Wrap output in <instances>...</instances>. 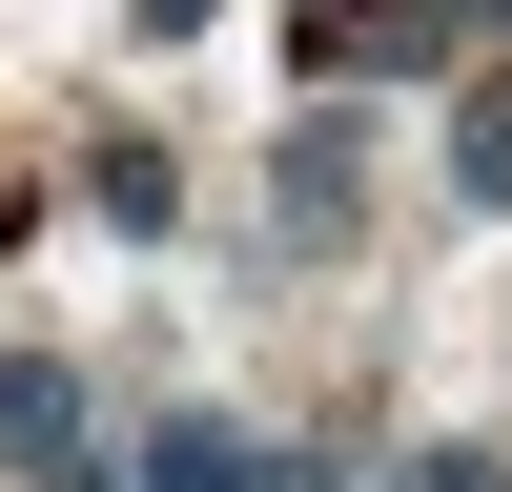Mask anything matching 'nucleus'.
<instances>
[{"instance_id":"1","label":"nucleus","mask_w":512,"mask_h":492,"mask_svg":"<svg viewBox=\"0 0 512 492\" xmlns=\"http://www.w3.org/2000/svg\"><path fill=\"white\" fill-rule=\"evenodd\" d=\"M0 472H21V492H103V472H82V369H0Z\"/></svg>"},{"instance_id":"2","label":"nucleus","mask_w":512,"mask_h":492,"mask_svg":"<svg viewBox=\"0 0 512 492\" xmlns=\"http://www.w3.org/2000/svg\"><path fill=\"white\" fill-rule=\"evenodd\" d=\"M349 164H369L349 123H287V185H267V226H287V246H349V205H369Z\"/></svg>"},{"instance_id":"3","label":"nucleus","mask_w":512,"mask_h":492,"mask_svg":"<svg viewBox=\"0 0 512 492\" xmlns=\"http://www.w3.org/2000/svg\"><path fill=\"white\" fill-rule=\"evenodd\" d=\"M451 185L512 205V82H472V103H451Z\"/></svg>"},{"instance_id":"4","label":"nucleus","mask_w":512,"mask_h":492,"mask_svg":"<svg viewBox=\"0 0 512 492\" xmlns=\"http://www.w3.org/2000/svg\"><path fill=\"white\" fill-rule=\"evenodd\" d=\"M390 492H512V472H492V451H410Z\"/></svg>"},{"instance_id":"5","label":"nucleus","mask_w":512,"mask_h":492,"mask_svg":"<svg viewBox=\"0 0 512 492\" xmlns=\"http://www.w3.org/2000/svg\"><path fill=\"white\" fill-rule=\"evenodd\" d=\"M123 21H144V41H185V21H205V0H123Z\"/></svg>"}]
</instances>
